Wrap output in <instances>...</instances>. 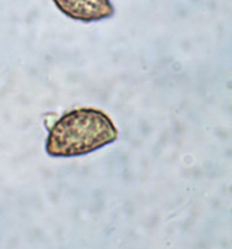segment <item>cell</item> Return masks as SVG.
I'll return each instance as SVG.
<instances>
[{
    "label": "cell",
    "instance_id": "obj_1",
    "mask_svg": "<svg viewBox=\"0 0 232 249\" xmlns=\"http://www.w3.org/2000/svg\"><path fill=\"white\" fill-rule=\"evenodd\" d=\"M117 136V127L108 113L96 107H78L62 113L50 127L45 152L53 158L83 157L114 143Z\"/></svg>",
    "mask_w": 232,
    "mask_h": 249
},
{
    "label": "cell",
    "instance_id": "obj_2",
    "mask_svg": "<svg viewBox=\"0 0 232 249\" xmlns=\"http://www.w3.org/2000/svg\"><path fill=\"white\" fill-rule=\"evenodd\" d=\"M58 10L67 18L83 22H100L115 15V6L111 0H53Z\"/></svg>",
    "mask_w": 232,
    "mask_h": 249
}]
</instances>
